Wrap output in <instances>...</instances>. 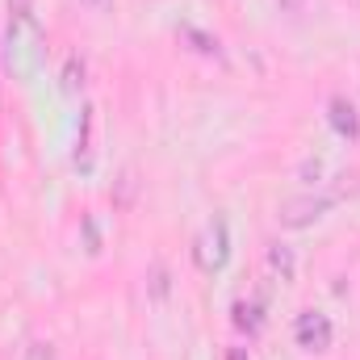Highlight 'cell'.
Instances as JSON below:
<instances>
[{"instance_id": "1", "label": "cell", "mask_w": 360, "mask_h": 360, "mask_svg": "<svg viewBox=\"0 0 360 360\" xmlns=\"http://www.w3.org/2000/svg\"><path fill=\"white\" fill-rule=\"evenodd\" d=\"M193 256H197V269H205V272L222 269V264H226V226H222V222H210V226L201 231Z\"/></svg>"}, {"instance_id": "2", "label": "cell", "mask_w": 360, "mask_h": 360, "mask_svg": "<svg viewBox=\"0 0 360 360\" xmlns=\"http://www.w3.org/2000/svg\"><path fill=\"white\" fill-rule=\"evenodd\" d=\"M297 344L306 348V352H327L331 348V319L327 314H319V310H306L302 319H297Z\"/></svg>"}, {"instance_id": "3", "label": "cell", "mask_w": 360, "mask_h": 360, "mask_svg": "<svg viewBox=\"0 0 360 360\" xmlns=\"http://www.w3.org/2000/svg\"><path fill=\"white\" fill-rule=\"evenodd\" d=\"M323 210H327L323 197H293V201L281 205V222H285V226H310Z\"/></svg>"}, {"instance_id": "4", "label": "cell", "mask_w": 360, "mask_h": 360, "mask_svg": "<svg viewBox=\"0 0 360 360\" xmlns=\"http://www.w3.org/2000/svg\"><path fill=\"white\" fill-rule=\"evenodd\" d=\"M269 269H272V276L276 281H293L297 276V260H293V248H285V243H272L269 248Z\"/></svg>"}, {"instance_id": "5", "label": "cell", "mask_w": 360, "mask_h": 360, "mask_svg": "<svg viewBox=\"0 0 360 360\" xmlns=\"http://www.w3.org/2000/svg\"><path fill=\"white\" fill-rule=\"evenodd\" d=\"M331 122H335V130L340 134H348V139H356V130H360V122H356V109L344 101V96H335L331 101Z\"/></svg>"}, {"instance_id": "6", "label": "cell", "mask_w": 360, "mask_h": 360, "mask_svg": "<svg viewBox=\"0 0 360 360\" xmlns=\"http://www.w3.org/2000/svg\"><path fill=\"white\" fill-rule=\"evenodd\" d=\"M76 68H80V59L72 55V59H68V80H63V89L68 92H76V84H80V80H76Z\"/></svg>"}, {"instance_id": "7", "label": "cell", "mask_w": 360, "mask_h": 360, "mask_svg": "<svg viewBox=\"0 0 360 360\" xmlns=\"http://www.w3.org/2000/svg\"><path fill=\"white\" fill-rule=\"evenodd\" d=\"M34 360H51V348L46 344H34Z\"/></svg>"}, {"instance_id": "8", "label": "cell", "mask_w": 360, "mask_h": 360, "mask_svg": "<svg viewBox=\"0 0 360 360\" xmlns=\"http://www.w3.org/2000/svg\"><path fill=\"white\" fill-rule=\"evenodd\" d=\"M231 360H248V352L243 348H231Z\"/></svg>"}, {"instance_id": "9", "label": "cell", "mask_w": 360, "mask_h": 360, "mask_svg": "<svg viewBox=\"0 0 360 360\" xmlns=\"http://www.w3.org/2000/svg\"><path fill=\"white\" fill-rule=\"evenodd\" d=\"M92 8H109V0H89Z\"/></svg>"}]
</instances>
